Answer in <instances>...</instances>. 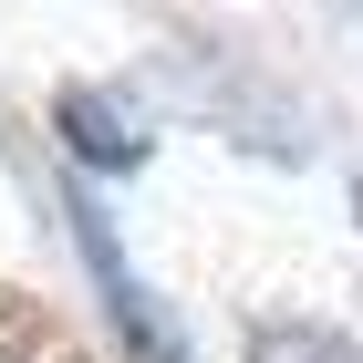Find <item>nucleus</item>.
I'll return each mask as SVG.
<instances>
[{
    "label": "nucleus",
    "instance_id": "nucleus-1",
    "mask_svg": "<svg viewBox=\"0 0 363 363\" xmlns=\"http://www.w3.org/2000/svg\"><path fill=\"white\" fill-rule=\"evenodd\" d=\"M52 125H62V145L84 167H145V135H135V114L114 104V94H62Z\"/></svg>",
    "mask_w": 363,
    "mask_h": 363
},
{
    "label": "nucleus",
    "instance_id": "nucleus-2",
    "mask_svg": "<svg viewBox=\"0 0 363 363\" xmlns=\"http://www.w3.org/2000/svg\"><path fill=\"white\" fill-rule=\"evenodd\" d=\"M73 228H84V259H94V280H104V291H114V322H125V333H135V342H156V322H145V291H135V280H125V250H114V228L94 218V208H73Z\"/></svg>",
    "mask_w": 363,
    "mask_h": 363
},
{
    "label": "nucleus",
    "instance_id": "nucleus-3",
    "mask_svg": "<svg viewBox=\"0 0 363 363\" xmlns=\"http://www.w3.org/2000/svg\"><path fill=\"white\" fill-rule=\"evenodd\" d=\"M250 363H353V342H342L333 322H259Z\"/></svg>",
    "mask_w": 363,
    "mask_h": 363
}]
</instances>
